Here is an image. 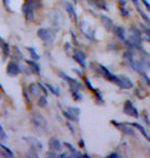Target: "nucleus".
<instances>
[{
  "label": "nucleus",
  "mask_w": 150,
  "mask_h": 158,
  "mask_svg": "<svg viewBox=\"0 0 150 158\" xmlns=\"http://www.w3.org/2000/svg\"><path fill=\"white\" fill-rule=\"evenodd\" d=\"M30 119H31L32 124L36 128L40 129V131H47L49 123H47V120L44 118V116L41 114L40 112H37V111L32 112L30 115Z\"/></svg>",
  "instance_id": "nucleus-1"
},
{
  "label": "nucleus",
  "mask_w": 150,
  "mask_h": 158,
  "mask_svg": "<svg viewBox=\"0 0 150 158\" xmlns=\"http://www.w3.org/2000/svg\"><path fill=\"white\" fill-rule=\"evenodd\" d=\"M37 36L47 44H52L56 39V32L49 28H40L37 30Z\"/></svg>",
  "instance_id": "nucleus-2"
},
{
  "label": "nucleus",
  "mask_w": 150,
  "mask_h": 158,
  "mask_svg": "<svg viewBox=\"0 0 150 158\" xmlns=\"http://www.w3.org/2000/svg\"><path fill=\"white\" fill-rule=\"evenodd\" d=\"M99 70H100L102 76H104L107 80L113 82V83H115L116 85H118L120 88H122V82H121V79L119 76H116V75H114L113 73H111L106 67H104V66H102V65H99Z\"/></svg>",
  "instance_id": "nucleus-3"
},
{
  "label": "nucleus",
  "mask_w": 150,
  "mask_h": 158,
  "mask_svg": "<svg viewBox=\"0 0 150 158\" xmlns=\"http://www.w3.org/2000/svg\"><path fill=\"white\" fill-rule=\"evenodd\" d=\"M123 112L126 113V115L131 116V117H134V118H138L139 117V112L138 110L134 104L132 103L131 100H126L124 102V105H123Z\"/></svg>",
  "instance_id": "nucleus-4"
},
{
  "label": "nucleus",
  "mask_w": 150,
  "mask_h": 158,
  "mask_svg": "<svg viewBox=\"0 0 150 158\" xmlns=\"http://www.w3.org/2000/svg\"><path fill=\"white\" fill-rule=\"evenodd\" d=\"M23 140L30 146V149H33L37 152H40L43 149L42 143L35 137H24Z\"/></svg>",
  "instance_id": "nucleus-5"
},
{
  "label": "nucleus",
  "mask_w": 150,
  "mask_h": 158,
  "mask_svg": "<svg viewBox=\"0 0 150 158\" xmlns=\"http://www.w3.org/2000/svg\"><path fill=\"white\" fill-rule=\"evenodd\" d=\"M21 72V68L17 62L15 61H11L7 64V67H6V73H7L11 77H15L18 76Z\"/></svg>",
  "instance_id": "nucleus-6"
},
{
  "label": "nucleus",
  "mask_w": 150,
  "mask_h": 158,
  "mask_svg": "<svg viewBox=\"0 0 150 158\" xmlns=\"http://www.w3.org/2000/svg\"><path fill=\"white\" fill-rule=\"evenodd\" d=\"M111 122H112V124H114V126L118 128L121 132H123L124 135H133L134 134H135L134 129L131 127L129 124H126V123H122V122H117V121H115V120H112Z\"/></svg>",
  "instance_id": "nucleus-7"
},
{
  "label": "nucleus",
  "mask_w": 150,
  "mask_h": 158,
  "mask_svg": "<svg viewBox=\"0 0 150 158\" xmlns=\"http://www.w3.org/2000/svg\"><path fill=\"white\" fill-rule=\"evenodd\" d=\"M73 59L75 60L76 62L80 65V67L82 69H87V62H85V55L84 53L82 50L76 49L74 50V53H73Z\"/></svg>",
  "instance_id": "nucleus-8"
},
{
  "label": "nucleus",
  "mask_w": 150,
  "mask_h": 158,
  "mask_svg": "<svg viewBox=\"0 0 150 158\" xmlns=\"http://www.w3.org/2000/svg\"><path fill=\"white\" fill-rule=\"evenodd\" d=\"M65 7H66L67 12H68V15H69V18L74 21L75 23H77V21H78L77 20V15H76V11L74 9V6L72 5V3L70 1L65 2Z\"/></svg>",
  "instance_id": "nucleus-9"
},
{
  "label": "nucleus",
  "mask_w": 150,
  "mask_h": 158,
  "mask_svg": "<svg viewBox=\"0 0 150 158\" xmlns=\"http://www.w3.org/2000/svg\"><path fill=\"white\" fill-rule=\"evenodd\" d=\"M101 23L107 31H111L114 27L113 21L111 20L109 17H107V15H101Z\"/></svg>",
  "instance_id": "nucleus-10"
},
{
  "label": "nucleus",
  "mask_w": 150,
  "mask_h": 158,
  "mask_svg": "<svg viewBox=\"0 0 150 158\" xmlns=\"http://www.w3.org/2000/svg\"><path fill=\"white\" fill-rule=\"evenodd\" d=\"M49 150H53L57 152V151H61L62 145H61V142L57 138H50L49 141Z\"/></svg>",
  "instance_id": "nucleus-11"
},
{
  "label": "nucleus",
  "mask_w": 150,
  "mask_h": 158,
  "mask_svg": "<svg viewBox=\"0 0 150 158\" xmlns=\"http://www.w3.org/2000/svg\"><path fill=\"white\" fill-rule=\"evenodd\" d=\"M26 63L27 65L29 66V69L32 73L36 74V75H40V66L37 64L36 61H34V60H26Z\"/></svg>",
  "instance_id": "nucleus-12"
},
{
  "label": "nucleus",
  "mask_w": 150,
  "mask_h": 158,
  "mask_svg": "<svg viewBox=\"0 0 150 158\" xmlns=\"http://www.w3.org/2000/svg\"><path fill=\"white\" fill-rule=\"evenodd\" d=\"M22 10H23L25 19H26L27 21H31L34 19V10L31 7H29L27 4H25L24 3L23 6H22Z\"/></svg>",
  "instance_id": "nucleus-13"
},
{
  "label": "nucleus",
  "mask_w": 150,
  "mask_h": 158,
  "mask_svg": "<svg viewBox=\"0 0 150 158\" xmlns=\"http://www.w3.org/2000/svg\"><path fill=\"white\" fill-rule=\"evenodd\" d=\"M112 31L114 32V34H115V36L118 38L119 40H126V30H124L123 27L121 26H114Z\"/></svg>",
  "instance_id": "nucleus-14"
},
{
  "label": "nucleus",
  "mask_w": 150,
  "mask_h": 158,
  "mask_svg": "<svg viewBox=\"0 0 150 158\" xmlns=\"http://www.w3.org/2000/svg\"><path fill=\"white\" fill-rule=\"evenodd\" d=\"M0 47H1V50H2L3 58L6 59L9 56V53H11V47H9V44L6 42V41L3 40L1 37H0Z\"/></svg>",
  "instance_id": "nucleus-15"
},
{
  "label": "nucleus",
  "mask_w": 150,
  "mask_h": 158,
  "mask_svg": "<svg viewBox=\"0 0 150 158\" xmlns=\"http://www.w3.org/2000/svg\"><path fill=\"white\" fill-rule=\"evenodd\" d=\"M25 4H27L33 10L42 7V1L41 0H25Z\"/></svg>",
  "instance_id": "nucleus-16"
},
{
  "label": "nucleus",
  "mask_w": 150,
  "mask_h": 158,
  "mask_svg": "<svg viewBox=\"0 0 150 158\" xmlns=\"http://www.w3.org/2000/svg\"><path fill=\"white\" fill-rule=\"evenodd\" d=\"M28 91H29V94L32 97H37V96H39L41 89L38 83H31L29 85V87H28Z\"/></svg>",
  "instance_id": "nucleus-17"
},
{
  "label": "nucleus",
  "mask_w": 150,
  "mask_h": 158,
  "mask_svg": "<svg viewBox=\"0 0 150 158\" xmlns=\"http://www.w3.org/2000/svg\"><path fill=\"white\" fill-rule=\"evenodd\" d=\"M119 77L121 79V82H122V88H123V89H130V88L134 87L133 81L131 80L129 77L123 76V75H121V76H119Z\"/></svg>",
  "instance_id": "nucleus-18"
},
{
  "label": "nucleus",
  "mask_w": 150,
  "mask_h": 158,
  "mask_svg": "<svg viewBox=\"0 0 150 158\" xmlns=\"http://www.w3.org/2000/svg\"><path fill=\"white\" fill-rule=\"evenodd\" d=\"M70 87V91H71V96L72 98L74 99V101H76V102H79V101L82 100V94L78 89V88L76 87H73V86H69Z\"/></svg>",
  "instance_id": "nucleus-19"
},
{
  "label": "nucleus",
  "mask_w": 150,
  "mask_h": 158,
  "mask_svg": "<svg viewBox=\"0 0 150 158\" xmlns=\"http://www.w3.org/2000/svg\"><path fill=\"white\" fill-rule=\"evenodd\" d=\"M68 112L71 114V116L74 118V121H78L79 115H80V109L76 107H68Z\"/></svg>",
  "instance_id": "nucleus-20"
},
{
  "label": "nucleus",
  "mask_w": 150,
  "mask_h": 158,
  "mask_svg": "<svg viewBox=\"0 0 150 158\" xmlns=\"http://www.w3.org/2000/svg\"><path fill=\"white\" fill-rule=\"evenodd\" d=\"M131 124H132V125L134 126V127H136L137 129H138V131H139L140 132H141V134H142L143 135H144V137L150 142V135L147 134V131H146V129L144 128V126L141 125L140 123H137V122H133V123H131Z\"/></svg>",
  "instance_id": "nucleus-21"
},
{
  "label": "nucleus",
  "mask_w": 150,
  "mask_h": 158,
  "mask_svg": "<svg viewBox=\"0 0 150 158\" xmlns=\"http://www.w3.org/2000/svg\"><path fill=\"white\" fill-rule=\"evenodd\" d=\"M92 2H94V4L97 6V7L104 9V10H108V6L105 0H92Z\"/></svg>",
  "instance_id": "nucleus-22"
},
{
  "label": "nucleus",
  "mask_w": 150,
  "mask_h": 158,
  "mask_svg": "<svg viewBox=\"0 0 150 158\" xmlns=\"http://www.w3.org/2000/svg\"><path fill=\"white\" fill-rule=\"evenodd\" d=\"M27 50H28V52H29V55H30L32 60H34V61H38V60L40 59V56L38 55L37 52L35 50V48H33V47H27Z\"/></svg>",
  "instance_id": "nucleus-23"
},
{
  "label": "nucleus",
  "mask_w": 150,
  "mask_h": 158,
  "mask_svg": "<svg viewBox=\"0 0 150 158\" xmlns=\"http://www.w3.org/2000/svg\"><path fill=\"white\" fill-rule=\"evenodd\" d=\"M14 59L15 60H17V61H21V60H23V53L21 52V50L19 49V47H17V46H15L14 47Z\"/></svg>",
  "instance_id": "nucleus-24"
},
{
  "label": "nucleus",
  "mask_w": 150,
  "mask_h": 158,
  "mask_svg": "<svg viewBox=\"0 0 150 158\" xmlns=\"http://www.w3.org/2000/svg\"><path fill=\"white\" fill-rule=\"evenodd\" d=\"M38 106L41 107V108H44V107H46L47 105V100H46V96H42L40 97L39 99H38Z\"/></svg>",
  "instance_id": "nucleus-25"
},
{
  "label": "nucleus",
  "mask_w": 150,
  "mask_h": 158,
  "mask_svg": "<svg viewBox=\"0 0 150 158\" xmlns=\"http://www.w3.org/2000/svg\"><path fill=\"white\" fill-rule=\"evenodd\" d=\"M123 59L126 60V61L127 63H129V64H130L131 62H133V61H134V56H133L132 52H131V50H127V52H124Z\"/></svg>",
  "instance_id": "nucleus-26"
},
{
  "label": "nucleus",
  "mask_w": 150,
  "mask_h": 158,
  "mask_svg": "<svg viewBox=\"0 0 150 158\" xmlns=\"http://www.w3.org/2000/svg\"><path fill=\"white\" fill-rule=\"evenodd\" d=\"M0 147H1L2 149H3L2 151L4 152V153H3V155H4V156H7V157H12V156H14V153L11 152V150L9 149L8 147L4 146V145H1Z\"/></svg>",
  "instance_id": "nucleus-27"
},
{
  "label": "nucleus",
  "mask_w": 150,
  "mask_h": 158,
  "mask_svg": "<svg viewBox=\"0 0 150 158\" xmlns=\"http://www.w3.org/2000/svg\"><path fill=\"white\" fill-rule=\"evenodd\" d=\"M131 34H132L133 36H136V37H140L141 38V35H142V32L140 31L137 27H131Z\"/></svg>",
  "instance_id": "nucleus-28"
},
{
  "label": "nucleus",
  "mask_w": 150,
  "mask_h": 158,
  "mask_svg": "<svg viewBox=\"0 0 150 158\" xmlns=\"http://www.w3.org/2000/svg\"><path fill=\"white\" fill-rule=\"evenodd\" d=\"M46 87H47V89H49L54 94H55L56 97H59V96H60V90H59V88H57V87H55V86H53L52 84H49V83L46 84Z\"/></svg>",
  "instance_id": "nucleus-29"
},
{
  "label": "nucleus",
  "mask_w": 150,
  "mask_h": 158,
  "mask_svg": "<svg viewBox=\"0 0 150 158\" xmlns=\"http://www.w3.org/2000/svg\"><path fill=\"white\" fill-rule=\"evenodd\" d=\"M138 11H139V14L141 15V17L143 18V20L145 21V23L147 24V25H149V26H150V19H149L148 15H146L145 12L142 10V9H140V8H138Z\"/></svg>",
  "instance_id": "nucleus-30"
},
{
  "label": "nucleus",
  "mask_w": 150,
  "mask_h": 158,
  "mask_svg": "<svg viewBox=\"0 0 150 158\" xmlns=\"http://www.w3.org/2000/svg\"><path fill=\"white\" fill-rule=\"evenodd\" d=\"M26 156L27 157H36V158L39 157V155H38V153H37V151H35L33 149H30L29 152L26 154Z\"/></svg>",
  "instance_id": "nucleus-31"
},
{
  "label": "nucleus",
  "mask_w": 150,
  "mask_h": 158,
  "mask_svg": "<svg viewBox=\"0 0 150 158\" xmlns=\"http://www.w3.org/2000/svg\"><path fill=\"white\" fill-rule=\"evenodd\" d=\"M6 138H7V135H6L3 126L0 124V139H1V140H5Z\"/></svg>",
  "instance_id": "nucleus-32"
},
{
  "label": "nucleus",
  "mask_w": 150,
  "mask_h": 158,
  "mask_svg": "<svg viewBox=\"0 0 150 158\" xmlns=\"http://www.w3.org/2000/svg\"><path fill=\"white\" fill-rule=\"evenodd\" d=\"M38 85H39V87H40L41 91H43L44 96H47V94H49V89H47V87H46V86H44V85H43L42 83H38Z\"/></svg>",
  "instance_id": "nucleus-33"
},
{
  "label": "nucleus",
  "mask_w": 150,
  "mask_h": 158,
  "mask_svg": "<svg viewBox=\"0 0 150 158\" xmlns=\"http://www.w3.org/2000/svg\"><path fill=\"white\" fill-rule=\"evenodd\" d=\"M63 114H64V116L67 118V119H69V120H71V121H74V118L72 117L71 116V114L68 112V111H65V110H63Z\"/></svg>",
  "instance_id": "nucleus-34"
},
{
  "label": "nucleus",
  "mask_w": 150,
  "mask_h": 158,
  "mask_svg": "<svg viewBox=\"0 0 150 158\" xmlns=\"http://www.w3.org/2000/svg\"><path fill=\"white\" fill-rule=\"evenodd\" d=\"M64 48H65L66 50V53L67 55H70V52H71V45H70V43L69 42H66L65 43V45H64Z\"/></svg>",
  "instance_id": "nucleus-35"
},
{
  "label": "nucleus",
  "mask_w": 150,
  "mask_h": 158,
  "mask_svg": "<svg viewBox=\"0 0 150 158\" xmlns=\"http://www.w3.org/2000/svg\"><path fill=\"white\" fill-rule=\"evenodd\" d=\"M84 81H85V84H87V86H88V88H90L91 90H92V91H94V89H95V88L92 86V82L90 81V79H88V77H85V78H84Z\"/></svg>",
  "instance_id": "nucleus-36"
},
{
  "label": "nucleus",
  "mask_w": 150,
  "mask_h": 158,
  "mask_svg": "<svg viewBox=\"0 0 150 158\" xmlns=\"http://www.w3.org/2000/svg\"><path fill=\"white\" fill-rule=\"evenodd\" d=\"M58 155L55 153V151H53V150H49V152L46 153V157H57Z\"/></svg>",
  "instance_id": "nucleus-37"
},
{
  "label": "nucleus",
  "mask_w": 150,
  "mask_h": 158,
  "mask_svg": "<svg viewBox=\"0 0 150 158\" xmlns=\"http://www.w3.org/2000/svg\"><path fill=\"white\" fill-rule=\"evenodd\" d=\"M142 2H143V4L146 6V8L148 9V11H150V3L147 1V0H142Z\"/></svg>",
  "instance_id": "nucleus-38"
},
{
  "label": "nucleus",
  "mask_w": 150,
  "mask_h": 158,
  "mask_svg": "<svg viewBox=\"0 0 150 158\" xmlns=\"http://www.w3.org/2000/svg\"><path fill=\"white\" fill-rule=\"evenodd\" d=\"M107 157H109V158H119V154H117V153H111Z\"/></svg>",
  "instance_id": "nucleus-39"
},
{
  "label": "nucleus",
  "mask_w": 150,
  "mask_h": 158,
  "mask_svg": "<svg viewBox=\"0 0 150 158\" xmlns=\"http://www.w3.org/2000/svg\"><path fill=\"white\" fill-rule=\"evenodd\" d=\"M144 33L148 36V38L150 40V28H145V29H144Z\"/></svg>",
  "instance_id": "nucleus-40"
},
{
  "label": "nucleus",
  "mask_w": 150,
  "mask_h": 158,
  "mask_svg": "<svg viewBox=\"0 0 150 158\" xmlns=\"http://www.w3.org/2000/svg\"><path fill=\"white\" fill-rule=\"evenodd\" d=\"M3 3H4V5H5V7L9 9V0H2Z\"/></svg>",
  "instance_id": "nucleus-41"
},
{
  "label": "nucleus",
  "mask_w": 150,
  "mask_h": 158,
  "mask_svg": "<svg viewBox=\"0 0 150 158\" xmlns=\"http://www.w3.org/2000/svg\"><path fill=\"white\" fill-rule=\"evenodd\" d=\"M67 126H68V128H70V131H71L72 134H74V129H73L71 123H70V122H67Z\"/></svg>",
  "instance_id": "nucleus-42"
},
{
  "label": "nucleus",
  "mask_w": 150,
  "mask_h": 158,
  "mask_svg": "<svg viewBox=\"0 0 150 158\" xmlns=\"http://www.w3.org/2000/svg\"><path fill=\"white\" fill-rule=\"evenodd\" d=\"M73 71H74L76 74H78L79 76H82V72H80V71H79L78 69H73Z\"/></svg>",
  "instance_id": "nucleus-43"
},
{
  "label": "nucleus",
  "mask_w": 150,
  "mask_h": 158,
  "mask_svg": "<svg viewBox=\"0 0 150 158\" xmlns=\"http://www.w3.org/2000/svg\"><path fill=\"white\" fill-rule=\"evenodd\" d=\"M79 145H80V146H81L82 148H85V145H84V141L82 140V139H81L80 141H79Z\"/></svg>",
  "instance_id": "nucleus-44"
},
{
  "label": "nucleus",
  "mask_w": 150,
  "mask_h": 158,
  "mask_svg": "<svg viewBox=\"0 0 150 158\" xmlns=\"http://www.w3.org/2000/svg\"><path fill=\"white\" fill-rule=\"evenodd\" d=\"M132 1H133L134 4H135L137 7H138V6H139V0H132Z\"/></svg>",
  "instance_id": "nucleus-45"
},
{
  "label": "nucleus",
  "mask_w": 150,
  "mask_h": 158,
  "mask_svg": "<svg viewBox=\"0 0 150 158\" xmlns=\"http://www.w3.org/2000/svg\"><path fill=\"white\" fill-rule=\"evenodd\" d=\"M67 156H69L68 154H65V153H63V154H60L59 157H67Z\"/></svg>",
  "instance_id": "nucleus-46"
},
{
  "label": "nucleus",
  "mask_w": 150,
  "mask_h": 158,
  "mask_svg": "<svg viewBox=\"0 0 150 158\" xmlns=\"http://www.w3.org/2000/svg\"><path fill=\"white\" fill-rule=\"evenodd\" d=\"M1 94H1V91H0V99H1Z\"/></svg>",
  "instance_id": "nucleus-47"
},
{
  "label": "nucleus",
  "mask_w": 150,
  "mask_h": 158,
  "mask_svg": "<svg viewBox=\"0 0 150 158\" xmlns=\"http://www.w3.org/2000/svg\"><path fill=\"white\" fill-rule=\"evenodd\" d=\"M148 124L150 125V119H149V121H148Z\"/></svg>",
  "instance_id": "nucleus-48"
}]
</instances>
